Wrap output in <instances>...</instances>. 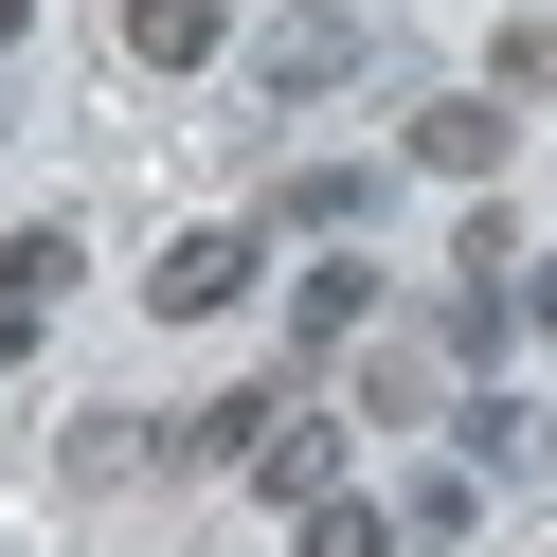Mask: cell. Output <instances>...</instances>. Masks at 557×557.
Segmentation results:
<instances>
[{
    "instance_id": "cell-13",
    "label": "cell",
    "mask_w": 557,
    "mask_h": 557,
    "mask_svg": "<svg viewBox=\"0 0 557 557\" xmlns=\"http://www.w3.org/2000/svg\"><path fill=\"white\" fill-rule=\"evenodd\" d=\"M540 449H557V432H540Z\"/></svg>"
},
{
    "instance_id": "cell-1",
    "label": "cell",
    "mask_w": 557,
    "mask_h": 557,
    "mask_svg": "<svg viewBox=\"0 0 557 557\" xmlns=\"http://www.w3.org/2000/svg\"><path fill=\"white\" fill-rule=\"evenodd\" d=\"M234 288H252V234H234V216H216V234H181V252L145 270V306H162V324H216Z\"/></svg>"
},
{
    "instance_id": "cell-5",
    "label": "cell",
    "mask_w": 557,
    "mask_h": 557,
    "mask_svg": "<svg viewBox=\"0 0 557 557\" xmlns=\"http://www.w3.org/2000/svg\"><path fill=\"white\" fill-rule=\"evenodd\" d=\"M234 18L216 0H126V54H145V73H198V54H216Z\"/></svg>"
},
{
    "instance_id": "cell-9",
    "label": "cell",
    "mask_w": 557,
    "mask_h": 557,
    "mask_svg": "<svg viewBox=\"0 0 557 557\" xmlns=\"http://www.w3.org/2000/svg\"><path fill=\"white\" fill-rule=\"evenodd\" d=\"M288 324H306V342H342V324H377V270H360V252H324V270H306V306H288Z\"/></svg>"
},
{
    "instance_id": "cell-8",
    "label": "cell",
    "mask_w": 557,
    "mask_h": 557,
    "mask_svg": "<svg viewBox=\"0 0 557 557\" xmlns=\"http://www.w3.org/2000/svg\"><path fill=\"white\" fill-rule=\"evenodd\" d=\"M288 521H306V557H377V540H396V521H377V504H360V485H306V504H288Z\"/></svg>"
},
{
    "instance_id": "cell-7",
    "label": "cell",
    "mask_w": 557,
    "mask_h": 557,
    "mask_svg": "<svg viewBox=\"0 0 557 557\" xmlns=\"http://www.w3.org/2000/svg\"><path fill=\"white\" fill-rule=\"evenodd\" d=\"M360 198H377V162H288V181H270V216L306 234V216H360Z\"/></svg>"
},
{
    "instance_id": "cell-10",
    "label": "cell",
    "mask_w": 557,
    "mask_h": 557,
    "mask_svg": "<svg viewBox=\"0 0 557 557\" xmlns=\"http://www.w3.org/2000/svg\"><path fill=\"white\" fill-rule=\"evenodd\" d=\"M432 396H449L432 342H377V360H360V413H432Z\"/></svg>"
},
{
    "instance_id": "cell-12",
    "label": "cell",
    "mask_w": 557,
    "mask_h": 557,
    "mask_svg": "<svg viewBox=\"0 0 557 557\" xmlns=\"http://www.w3.org/2000/svg\"><path fill=\"white\" fill-rule=\"evenodd\" d=\"M18 18H37V0H0V54H18Z\"/></svg>"
},
{
    "instance_id": "cell-3",
    "label": "cell",
    "mask_w": 557,
    "mask_h": 557,
    "mask_svg": "<svg viewBox=\"0 0 557 557\" xmlns=\"http://www.w3.org/2000/svg\"><path fill=\"white\" fill-rule=\"evenodd\" d=\"M37 306H73V216L0 234V342H37Z\"/></svg>"
},
{
    "instance_id": "cell-4",
    "label": "cell",
    "mask_w": 557,
    "mask_h": 557,
    "mask_svg": "<svg viewBox=\"0 0 557 557\" xmlns=\"http://www.w3.org/2000/svg\"><path fill=\"white\" fill-rule=\"evenodd\" d=\"M360 54H377V37H360V18H288V37H270V54H252V73H270V90H288V109H306V90H342V73H360Z\"/></svg>"
},
{
    "instance_id": "cell-11",
    "label": "cell",
    "mask_w": 557,
    "mask_h": 557,
    "mask_svg": "<svg viewBox=\"0 0 557 557\" xmlns=\"http://www.w3.org/2000/svg\"><path fill=\"white\" fill-rule=\"evenodd\" d=\"M521 324H557V270H540V288H521Z\"/></svg>"
},
{
    "instance_id": "cell-2",
    "label": "cell",
    "mask_w": 557,
    "mask_h": 557,
    "mask_svg": "<svg viewBox=\"0 0 557 557\" xmlns=\"http://www.w3.org/2000/svg\"><path fill=\"white\" fill-rule=\"evenodd\" d=\"M396 162H432V181H504V109H485V90H432Z\"/></svg>"
},
{
    "instance_id": "cell-6",
    "label": "cell",
    "mask_w": 557,
    "mask_h": 557,
    "mask_svg": "<svg viewBox=\"0 0 557 557\" xmlns=\"http://www.w3.org/2000/svg\"><path fill=\"white\" fill-rule=\"evenodd\" d=\"M252 485H270V504H306V485H342V432H324V413H306V396H288V432H270V449H252Z\"/></svg>"
}]
</instances>
